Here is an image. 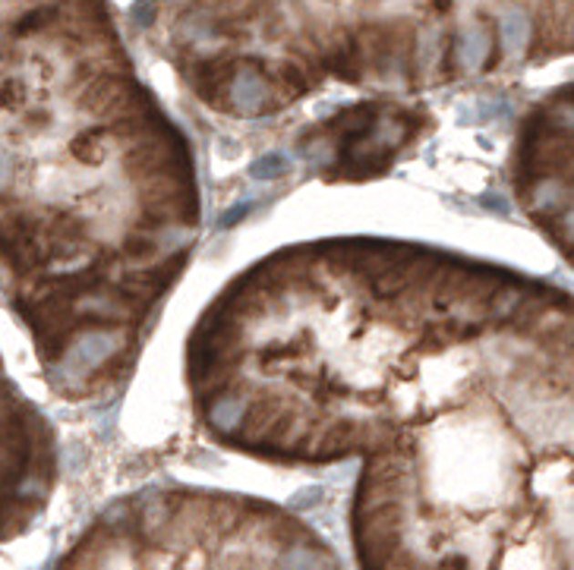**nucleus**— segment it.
<instances>
[{"label": "nucleus", "instance_id": "f03ea898", "mask_svg": "<svg viewBox=\"0 0 574 570\" xmlns=\"http://www.w3.org/2000/svg\"><path fill=\"white\" fill-rule=\"evenodd\" d=\"M4 278L45 379L127 382L202 224L183 129L139 79L111 0H6Z\"/></svg>", "mask_w": 574, "mask_h": 570}, {"label": "nucleus", "instance_id": "20e7f679", "mask_svg": "<svg viewBox=\"0 0 574 570\" xmlns=\"http://www.w3.org/2000/svg\"><path fill=\"white\" fill-rule=\"evenodd\" d=\"M405 111L407 107L401 105L382 107V114H375V107H366V114L360 117H341L347 129H341V123L334 120L328 123L325 136H319V146H323L319 161H323L325 180H364L392 164V158L416 133V123Z\"/></svg>", "mask_w": 574, "mask_h": 570}, {"label": "nucleus", "instance_id": "f257e3e1", "mask_svg": "<svg viewBox=\"0 0 574 570\" xmlns=\"http://www.w3.org/2000/svg\"><path fill=\"white\" fill-rule=\"evenodd\" d=\"M243 451L360 460V570H574V293L344 237L272 325Z\"/></svg>", "mask_w": 574, "mask_h": 570}, {"label": "nucleus", "instance_id": "39448f33", "mask_svg": "<svg viewBox=\"0 0 574 570\" xmlns=\"http://www.w3.org/2000/svg\"><path fill=\"white\" fill-rule=\"evenodd\" d=\"M552 38L565 57H574V0H537Z\"/></svg>", "mask_w": 574, "mask_h": 570}, {"label": "nucleus", "instance_id": "7ed1b4c3", "mask_svg": "<svg viewBox=\"0 0 574 570\" xmlns=\"http://www.w3.org/2000/svg\"><path fill=\"white\" fill-rule=\"evenodd\" d=\"M51 570H344L297 514L256 494L161 485L108 504Z\"/></svg>", "mask_w": 574, "mask_h": 570}]
</instances>
